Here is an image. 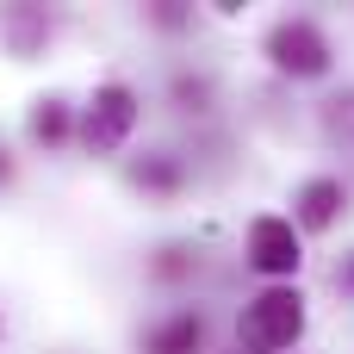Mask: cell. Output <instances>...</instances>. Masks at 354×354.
Returning a JSON list of instances; mask_svg holds the SVG:
<instances>
[{
    "instance_id": "obj_1",
    "label": "cell",
    "mask_w": 354,
    "mask_h": 354,
    "mask_svg": "<svg viewBox=\"0 0 354 354\" xmlns=\"http://www.w3.org/2000/svg\"><path fill=\"white\" fill-rule=\"evenodd\" d=\"M131 131H137V93H131L124 81L93 87V100H87V112H81V143H87L93 156H112V149H124Z\"/></svg>"
},
{
    "instance_id": "obj_3",
    "label": "cell",
    "mask_w": 354,
    "mask_h": 354,
    "mask_svg": "<svg viewBox=\"0 0 354 354\" xmlns=\"http://www.w3.org/2000/svg\"><path fill=\"white\" fill-rule=\"evenodd\" d=\"M268 56L286 68V75H324L330 68V44L311 19H280L274 37H268Z\"/></svg>"
},
{
    "instance_id": "obj_4",
    "label": "cell",
    "mask_w": 354,
    "mask_h": 354,
    "mask_svg": "<svg viewBox=\"0 0 354 354\" xmlns=\"http://www.w3.org/2000/svg\"><path fill=\"white\" fill-rule=\"evenodd\" d=\"M249 268L255 274H274V280H286L292 268H299V230H292V218H255L249 224Z\"/></svg>"
},
{
    "instance_id": "obj_5",
    "label": "cell",
    "mask_w": 354,
    "mask_h": 354,
    "mask_svg": "<svg viewBox=\"0 0 354 354\" xmlns=\"http://www.w3.org/2000/svg\"><path fill=\"white\" fill-rule=\"evenodd\" d=\"M199 336H205L199 311H180V317H168L162 330H149V354H193Z\"/></svg>"
},
{
    "instance_id": "obj_6",
    "label": "cell",
    "mask_w": 354,
    "mask_h": 354,
    "mask_svg": "<svg viewBox=\"0 0 354 354\" xmlns=\"http://www.w3.org/2000/svg\"><path fill=\"white\" fill-rule=\"evenodd\" d=\"M336 205H342V180H311V187L299 193V224H305V230H324V224L336 218Z\"/></svg>"
},
{
    "instance_id": "obj_7",
    "label": "cell",
    "mask_w": 354,
    "mask_h": 354,
    "mask_svg": "<svg viewBox=\"0 0 354 354\" xmlns=\"http://www.w3.org/2000/svg\"><path fill=\"white\" fill-rule=\"evenodd\" d=\"M31 131H37V137H44V143H56V137H62V131H68V118H62V106H56V100H50V106H44V112H37V118H31Z\"/></svg>"
},
{
    "instance_id": "obj_2",
    "label": "cell",
    "mask_w": 354,
    "mask_h": 354,
    "mask_svg": "<svg viewBox=\"0 0 354 354\" xmlns=\"http://www.w3.org/2000/svg\"><path fill=\"white\" fill-rule=\"evenodd\" d=\"M299 330H305V299L292 292V286H274V292H261L249 311H243V342L249 348H292L299 342Z\"/></svg>"
},
{
    "instance_id": "obj_8",
    "label": "cell",
    "mask_w": 354,
    "mask_h": 354,
    "mask_svg": "<svg viewBox=\"0 0 354 354\" xmlns=\"http://www.w3.org/2000/svg\"><path fill=\"white\" fill-rule=\"evenodd\" d=\"M330 131L354 143V93H348V100H330Z\"/></svg>"
}]
</instances>
